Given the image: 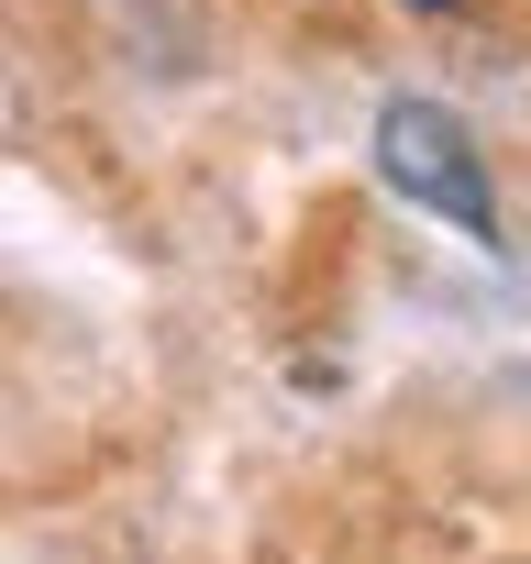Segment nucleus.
<instances>
[{
    "instance_id": "f257e3e1",
    "label": "nucleus",
    "mask_w": 531,
    "mask_h": 564,
    "mask_svg": "<svg viewBox=\"0 0 531 564\" xmlns=\"http://www.w3.org/2000/svg\"><path fill=\"white\" fill-rule=\"evenodd\" d=\"M377 177H388L410 210L454 221L465 243H498V188H487V155H476V133H465L443 100H388V111H377Z\"/></svg>"
},
{
    "instance_id": "f03ea898",
    "label": "nucleus",
    "mask_w": 531,
    "mask_h": 564,
    "mask_svg": "<svg viewBox=\"0 0 531 564\" xmlns=\"http://www.w3.org/2000/svg\"><path fill=\"white\" fill-rule=\"evenodd\" d=\"M399 12H465V0H399Z\"/></svg>"
}]
</instances>
